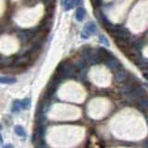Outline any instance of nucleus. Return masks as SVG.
<instances>
[{"label": "nucleus", "instance_id": "obj_1", "mask_svg": "<svg viewBox=\"0 0 148 148\" xmlns=\"http://www.w3.org/2000/svg\"><path fill=\"white\" fill-rule=\"evenodd\" d=\"M76 67L75 65H71L69 63H64V62H61L57 67V69H56V72L58 73L63 79L65 78H72L75 75V72H76Z\"/></svg>", "mask_w": 148, "mask_h": 148}, {"label": "nucleus", "instance_id": "obj_2", "mask_svg": "<svg viewBox=\"0 0 148 148\" xmlns=\"http://www.w3.org/2000/svg\"><path fill=\"white\" fill-rule=\"evenodd\" d=\"M109 32H111L114 35L115 39H120V40H127L131 38V32L128 29H126L122 26H111Z\"/></svg>", "mask_w": 148, "mask_h": 148}, {"label": "nucleus", "instance_id": "obj_3", "mask_svg": "<svg viewBox=\"0 0 148 148\" xmlns=\"http://www.w3.org/2000/svg\"><path fill=\"white\" fill-rule=\"evenodd\" d=\"M144 94H145V90H144V89L141 86V85L135 84L134 87L132 88V90L126 96H127L128 99L131 100V101L136 102L140 97H142V96L144 95Z\"/></svg>", "mask_w": 148, "mask_h": 148}, {"label": "nucleus", "instance_id": "obj_4", "mask_svg": "<svg viewBox=\"0 0 148 148\" xmlns=\"http://www.w3.org/2000/svg\"><path fill=\"white\" fill-rule=\"evenodd\" d=\"M103 63L105 64L107 68H109L110 69L112 70H115V71H117V70L122 69V64L118 60V59L114 57V56H110L109 57L106 58L105 60L103 61Z\"/></svg>", "mask_w": 148, "mask_h": 148}, {"label": "nucleus", "instance_id": "obj_5", "mask_svg": "<svg viewBox=\"0 0 148 148\" xmlns=\"http://www.w3.org/2000/svg\"><path fill=\"white\" fill-rule=\"evenodd\" d=\"M136 106L140 111H145L148 109V96L146 94L143 95L136 101Z\"/></svg>", "mask_w": 148, "mask_h": 148}, {"label": "nucleus", "instance_id": "obj_6", "mask_svg": "<svg viewBox=\"0 0 148 148\" xmlns=\"http://www.w3.org/2000/svg\"><path fill=\"white\" fill-rule=\"evenodd\" d=\"M129 73L126 70H123L122 69H118L115 73V80H116L118 83H123V81L128 80Z\"/></svg>", "mask_w": 148, "mask_h": 148}, {"label": "nucleus", "instance_id": "obj_7", "mask_svg": "<svg viewBox=\"0 0 148 148\" xmlns=\"http://www.w3.org/2000/svg\"><path fill=\"white\" fill-rule=\"evenodd\" d=\"M79 4H81V0H64V9L65 10H69Z\"/></svg>", "mask_w": 148, "mask_h": 148}, {"label": "nucleus", "instance_id": "obj_8", "mask_svg": "<svg viewBox=\"0 0 148 148\" xmlns=\"http://www.w3.org/2000/svg\"><path fill=\"white\" fill-rule=\"evenodd\" d=\"M85 15H86V11L83 9V7H79L76 11V14H75V18L78 21H81L84 18Z\"/></svg>", "mask_w": 148, "mask_h": 148}, {"label": "nucleus", "instance_id": "obj_9", "mask_svg": "<svg viewBox=\"0 0 148 148\" xmlns=\"http://www.w3.org/2000/svg\"><path fill=\"white\" fill-rule=\"evenodd\" d=\"M84 30L85 31H87L88 32L90 33H94L96 32V26L94 22H89L86 25H85L84 27Z\"/></svg>", "mask_w": 148, "mask_h": 148}, {"label": "nucleus", "instance_id": "obj_10", "mask_svg": "<svg viewBox=\"0 0 148 148\" xmlns=\"http://www.w3.org/2000/svg\"><path fill=\"white\" fill-rule=\"evenodd\" d=\"M0 81H1L2 83L11 84V83H16V79H15V78H11V77H1L0 78Z\"/></svg>", "mask_w": 148, "mask_h": 148}, {"label": "nucleus", "instance_id": "obj_11", "mask_svg": "<svg viewBox=\"0 0 148 148\" xmlns=\"http://www.w3.org/2000/svg\"><path fill=\"white\" fill-rule=\"evenodd\" d=\"M14 131L16 132V134L18 135V136H25L26 135V132L24 131V129L21 127V126H16V127L14 128Z\"/></svg>", "mask_w": 148, "mask_h": 148}, {"label": "nucleus", "instance_id": "obj_12", "mask_svg": "<svg viewBox=\"0 0 148 148\" xmlns=\"http://www.w3.org/2000/svg\"><path fill=\"white\" fill-rule=\"evenodd\" d=\"M30 106H31V99L30 98H25L20 102V106L22 107V109H27Z\"/></svg>", "mask_w": 148, "mask_h": 148}, {"label": "nucleus", "instance_id": "obj_13", "mask_svg": "<svg viewBox=\"0 0 148 148\" xmlns=\"http://www.w3.org/2000/svg\"><path fill=\"white\" fill-rule=\"evenodd\" d=\"M18 110H20V105L18 104V101H16V102H14L13 106H12V112L18 113Z\"/></svg>", "mask_w": 148, "mask_h": 148}, {"label": "nucleus", "instance_id": "obj_14", "mask_svg": "<svg viewBox=\"0 0 148 148\" xmlns=\"http://www.w3.org/2000/svg\"><path fill=\"white\" fill-rule=\"evenodd\" d=\"M75 67H76L77 70H81V69H83L84 68V63H83V61H78V62L76 63Z\"/></svg>", "mask_w": 148, "mask_h": 148}, {"label": "nucleus", "instance_id": "obj_15", "mask_svg": "<svg viewBox=\"0 0 148 148\" xmlns=\"http://www.w3.org/2000/svg\"><path fill=\"white\" fill-rule=\"evenodd\" d=\"M99 40H100V42H101L102 44H105L106 46H109V44H108V40H107V39L106 38V36L101 35V36H100Z\"/></svg>", "mask_w": 148, "mask_h": 148}, {"label": "nucleus", "instance_id": "obj_16", "mask_svg": "<svg viewBox=\"0 0 148 148\" xmlns=\"http://www.w3.org/2000/svg\"><path fill=\"white\" fill-rule=\"evenodd\" d=\"M90 35H91V33L88 32L87 31H85V30H83V32H81V37H83V38H84V39H87Z\"/></svg>", "mask_w": 148, "mask_h": 148}, {"label": "nucleus", "instance_id": "obj_17", "mask_svg": "<svg viewBox=\"0 0 148 148\" xmlns=\"http://www.w3.org/2000/svg\"><path fill=\"white\" fill-rule=\"evenodd\" d=\"M36 148H48V147L44 143H39L38 145L36 146Z\"/></svg>", "mask_w": 148, "mask_h": 148}, {"label": "nucleus", "instance_id": "obj_18", "mask_svg": "<svg viewBox=\"0 0 148 148\" xmlns=\"http://www.w3.org/2000/svg\"><path fill=\"white\" fill-rule=\"evenodd\" d=\"M4 148H13V146L11 145V144H9V145H6Z\"/></svg>", "mask_w": 148, "mask_h": 148}, {"label": "nucleus", "instance_id": "obj_19", "mask_svg": "<svg viewBox=\"0 0 148 148\" xmlns=\"http://www.w3.org/2000/svg\"><path fill=\"white\" fill-rule=\"evenodd\" d=\"M146 120H147V123H148V117L146 118Z\"/></svg>", "mask_w": 148, "mask_h": 148}, {"label": "nucleus", "instance_id": "obj_20", "mask_svg": "<svg viewBox=\"0 0 148 148\" xmlns=\"http://www.w3.org/2000/svg\"><path fill=\"white\" fill-rule=\"evenodd\" d=\"M146 143H147V146H148V141H147V142H146Z\"/></svg>", "mask_w": 148, "mask_h": 148}, {"label": "nucleus", "instance_id": "obj_21", "mask_svg": "<svg viewBox=\"0 0 148 148\" xmlns=\"http://www.w3.org/2000/svg\"><path fill=\"white\" fill-rule=\"evenodd\" d=\"M147 87H148V84H147Z\"/></svg>", "mask_w": 148, "mask_h": 148}]
</instances>
